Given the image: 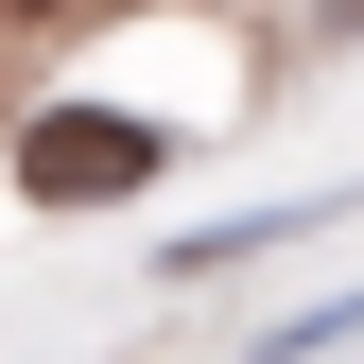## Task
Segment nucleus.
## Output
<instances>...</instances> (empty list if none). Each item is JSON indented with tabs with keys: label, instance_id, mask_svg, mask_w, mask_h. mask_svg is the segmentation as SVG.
I'll return each mask as SVG.
<instances>
[{
	"label": "nucleus",
	"instance_id": "f257e3e1",
	"mask_svg": "<svg viewBox=\"0 0 364 364\" xmlns=\"http://www.w3.org/2000/svg\"><path fill=\"white\" fill-rule=\"evenodd\" d=\"M0 173H18V208H122V191L173 173V139L139 105H35L18 139H0Z\"/></svg>",
	"mask_w": 364,
	"mask_h": 364
},
{
	"label": "nucleus",
	"instance_id": "f03ea898",
	"mask_svg": "<svg viewBox=\"0 0 364 364\" xmlns=\"http://www.w3.org/2000/svg\"><path fill=\"white\" fill-rule=\"evenodd\" d=\"M330 35H364V0H330Z\"/></svg>",
	"mask_w": 364,
	"mask_h": 364
},
{
	"label": "nucleus",
	"instance_id": "7ed1b4c3",
	"mask_svg": "<svg viewBox=\"0 0 364 364\" xmlns=\"http://www.w3.org/2000/svg\"><path fill=\"white\" fill-rule=\"evenodd\" d=\"M0 18H53V0H0Z\"/></svg>",
	"mask_w": 364,
	"mask_h": 364
}]
</instances>
